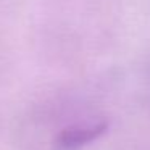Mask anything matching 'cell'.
I'll list each match as a JSON object with an SVG mask.
<instances>
[{
	"instance_id": "1",
	"label": "cell",
	"mask_w": 150,
	"mask_h": 150,
	"mask_svg": "<svg viewBox=\"0 0 150 150\" xmlns=\"http://www.w3.org/2000/svg\"><path fill=\"white\" fill-rule=\"evenodd\" d=\"M105 129H107L105 124H94L91 127H71V129L63 131L58 136V145L66 150L78 149L102 136Z\"/></svg>"
}]
</instances>
